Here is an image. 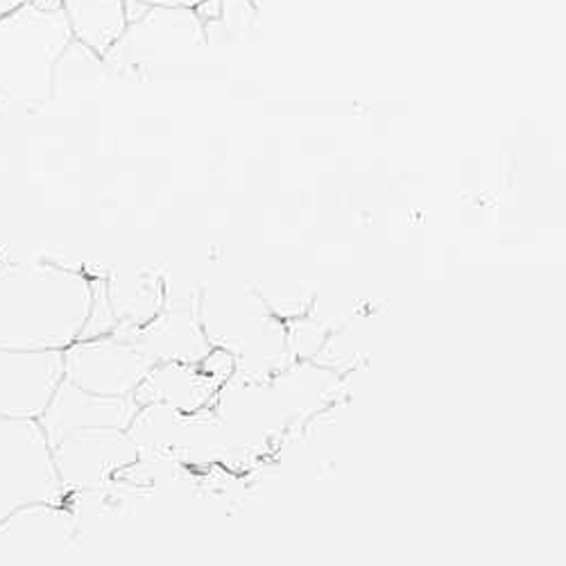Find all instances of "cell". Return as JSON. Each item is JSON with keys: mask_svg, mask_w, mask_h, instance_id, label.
<instances>
[{"mask_svg": "<svg viewBox=\"0 0 566 566\" xmlns=\"http://www.w3.org/2000/svg\"><path fill=\"white\" fill-rule=\"evenodd\" d=\"M140 6H172V8H202L207 0H136Z\"/></svg>", "mask_w": 566, "mask_h": 566, "instance_id": "cell-4", "label": "cell"}, {"mask_svg": "<svg viewBox=\"0 0 566 566\" xmlns=\"http://www.w3.org/2000/svg\"><path fill=\"white\" fill-rule=\"evenodd\" d=\"M134 8L125 30L103 55L105 66L118 75L140 77L207 43V23L193 8L140 6L136 0Z\"/></svg>", "mask_w": 566, "mask_h": 566, "instance_id": "cell-2", "label": "cell"}, {"mask_svg": "<svg viewBox=\"0 0 566 566\" xmlns=\"http://www.w3.org/2000/svg\"><path fill=\"white\" fill-rule=\"evenodd\" d=\"M73 41L60 0H30L0 17V103L43 105Z\"/></svg>", "mask_w": 566, "mask_h": 566, "instance_id": "cell-1", "label": "cell"}, {"mask_svg": "<svg viewBox=\"0 0 566 566\" xmlns=\"http://www.w3.org/2000/svg\"><path fill=\"white\" fill-rule=\"evenodd\" d=\"M25 3H30V0H0V17L12 12L19 6H25Z\"/></svg>", "mask_w": 566, "mask_h": 566, "instance_id": "cell-5", "label": "cell"}, {"mask_svg": "<svg viewBox=\"0 0 566 566\" xmlns=\"http://www.w3.org/2000/svg\"><path fill=\"white\" fill-rule=\"evenodd\" d=\"M60 3L73 36L98 55L109 51L129 21L127 0H60Z\"/></svg>", "mask_w": 566, "mask_h": 566, "instance_id": "cell-3", "label": "cell"}]
</instances>
